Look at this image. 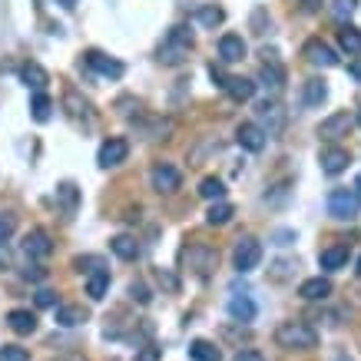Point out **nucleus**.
I'll use <instances>...</instances> for the list:
<instances>
[{"label": "nucleus", "mask_w": 361, "mask_h": 361, "mask_svg": "<svg viewBox=\"0 0 361 361\" xmlns=\"http://www.w3.org/2000/svg\"><path fill=\"white\" fill-rule=\"evenodd\" d=\"M17 232V215L10 212H0V242H7Z\"/></svg>", "instance_id": "obj_37"}, {"label": "nucleus", "mask_w": 361, "mask_h": 361, "mask_svg": "<svg viewBox=\"0 0 361 361\" xmlns=\"http://www.w3.org/2000/svg\"><path fill=\"white\" fill-rule=\"evenodd\" d=\"M50 113H53V100H50L46 93H37V96L30 100V116L37 123H46L50 120Z\"/></svg>", "instance_id": "obj_34"}, {"label": "nucleus", "mask_w": 361, "mask_h": 361, "mask_svg": "<svg viewBox=\"0 0 361 361\" xmlns=\"http://www.w3.org/2000/svg\"><path fill=\"white\" fill-rule=\"evenodd\" d=\"M269 60L262 63V70H258V80H262V87L269 93H282L285 90V70H282V63L275 60V53H265Z\"/></svg>", "instance_id": "obj_9"}, {"label": "nucleus", "mask_w": 361, "mask_h": 361, "mask_svg": "<svg viewBox=\"0 0 361 361\" xmlns=\"http://www.w3.org/2000/svg\"><path fill=\"white\" fill-rule=\"evenodd\" d=\"M348 73H351V76H355V80L361 83V57H355V60H351V67H348Z\"/></svg>", "instance_id": "obj_44"}, {"label": "nucleus", "mask_w": 361, "mask_h": 361, "mask_svg": "<svg viewBox=\"0 0 361 361\" xmlns=\"http://www.w3.org/2000/svg\"><path fill=\"white\" fill-rule=\"evenodd\" d=\"M109 249H113V256L126 258V262L139 256V242H136L133 236H113V239H109Z\"/></svg>", "instance_id": "obj_27"}, {"label": "nucleus", "mask_w": 361, "mask_h": 361, "mask_svg": "<svg viewBox=\"0 0 361 361\" xmlns=\"http://www.w3.org/2000/svg\"><path fill=\"white\" fill-rule=\"evenodd\" d=\"M232 262H236V269H239V272L258 269V262H262V242H258L256 236H242V239L236 242Z\"/></svg>", "instance_id": "obj_4"}, {"label": "nucleus", "mask_w": 361, "mask_h": 361, "mask_svg": "<svg viewBox=\"0 0 361 361\" xmlns=\"http://www.w3.org/2000/svg\"><path fill=\"white\" fill-rule=\"evenodd\" d=\"M20 80H24V83H27V87H33V90L40 93L46 87V83H50V73H46L44 67H40V63H24V67H20Z\"/></svg>", "instance_id": "obj_23"}, {"label": "nucleus", "mask_w": 361, "mask_h": 361, "mask_svg": "<svg viewBox=\"0 0 361 361\" xmlns=\"http://www.w3.org/2000/svg\"><path fill=\"white\" fill-rule=\"evenodd\" d=\"M232 215H236L232 202H226V199H222V202H212V206H209V212H206V222H209V226H226Z\"/></svg>", "instance_id": "obj_31"}, {"label": "nucleus", "mask_w": 361, "mask_h": 361, "mask_svg": "<svg viewBox=\"0 0 361 361\" xmlns=\"http://www.w3.org/2000/svg\"><path fill=\"white\" fill-rule=\"evenodd\" d=\"M222 90H226L236 103H249V100L256 96V83H252V80H245V76H229Z\"/></svg>", "instance_id": "obj_19"}, {"label": "nucleus", "mask_w": 361, "mask_h": 361, "mask_svg": "<svg viewBox=\"0 0 361 361\" xmlns=\"http://www.w3.org/2000/svg\"><path fill=\"white\" fill-rule=\"evenodd\" d=\"M133 361H163V351H159V348H152V345H146V348H139V351H136Z\"/></svg>", "instance_id": "obj_41"}, {"label": "nucleus", "mask_w": 361, "mask_h": 361, "mask_svg": "<svg viewBox=\"0 0 361 361\" xmlns=\"http://www.w3.org/2000/svg\"><path fill=\"white\" fill-rule=\"evenodd\" d=\"M299 295L305 301H325L331 295V282L328 279H322V275H315V279H305L299 285Z\"/></svg>", "instance_id": "obj_17"}, {"label": "nucleus", "mask_w": 361, "mask_h": 361, "mask_svg": "<svg viewBox=\"0 0 361 361\" xmlns=\"http://www.w3.org/2000/svg\"><path fill=\"white\" fill-rule=\"evenodd\" d=\"M7 325H10L17 335H33V331H37V315H33L30 308H14V312L7 315Z\"/></svg>", "instance_id": "obj_21"}, {"label": "nucleus", "mask_w": 361, "mask_h": 361, "mask_svg": "<svg viewBox=\"0 0 361 361\" xmlns=\"http://www.w3.org/2000/svg\"><path fill=\"white\" fill-rule=\"evenodd\" d=\"M355 14V0H335L331 3V17H338V20H345V17Z\"/></svg>", "instance_id": "obj_38"}, {"label": "nucleus", "mask_w": 361, "mask_h": 361, "mask_svg": "<svg viewBox=\"0 0 361 361\" xmlns=\"http://www.w3.org/2000/svg\"><path fill=\"white\" fill-rule=\"evenodd\" d=\"M348 258H351V249L348 245H331V249H322L318 252V265L325 272H338L348 265Z\"/></svg>", "instance_id": "obj_16"}, {"label": "nucleus", "mask_w": 361, "mask_h": 361, "mask_svg": "<svg viewBox=\"0 0 361 361\" xmlns=\"http://www.w3.org/2000/svg\"><path fill=\"white\" fill-rule=\"evenodd\" d=\"M229 315L236 318V322H252V318L258 315V308L249 295H232V299H229Z\"/></svg>", "instance_id": "obj_20"}, {"label": "nucleus", "mask_w": 361, "mask_h": 361, "mask_svg": "<svg viewBox=\"0 0 361 361\" xmlns=\"http://www.w3.org/2000/svg\"><path fill=\"white\" fill-rule=\"evenodd\" d=\"M193 46H196V37H193L189 27H173V30L166 33L163 46H159V60H163L166 67H179V63L189 60Z\"/></svg>", "instance_id": "obj_2"}, {"label": "nucleus", "mask_w": 361, "mask_h": 361, "mask_svg": "<svg viewBox=\"0 0 361 361\" xmlns=\"http://www.w3.org/2000/svg\"><path fill=\"white\" fill-rule=\"evenodd\" d=\"M109 292V272H93V275H87V295H90L93 301H100Z\"/></svg>", "instance_id": "obj_28"}, {"label": "nucleus", "mask_w": 361, "mask_h": 361, "mask_svg": "<svg viewBox=\"0 0 361 361\" xmlns=\"http://www.w3.org/2000/svg\"><path fill=\"white\" fill-rule=\"evenodd\" d=\"M348 163H351V156H348V150H342V146H331V150L322 152V173H325V176H342L348 169Z\"/></svg>", "instance_id": "obj_15"}, {"label": "nucleus", "mask_w": 361, "mask_h": 361, "mask_svg": "<svg viewBox=\"0 0 361 361\" xmlns=\"http://www.w3.org/2000/svg\"><path fill=\"white\" fill-rule=\"evenodd\" d=\"M358 279H361V258H358Z\"/></svg>", "instance_id": "obj_49"}, {"label": "nucleus", "mask_w": 361, "mask_h": 361, "mask_svg": "<svg viewBox=\"0 0 361 361\" xmlns=\"http://www.w3.org/2000/svg\"><path fill=\"white\" fill-rule=\"evenodd\" d=\"M63 106H67V113H70L73 120H90V116H93L90 103H87V100H80V93H76V90L63 93Z\"/></svg>", "instance_id": "obj_25"}, {"label": "nucleus", "mask_w": 361, "mask_h": 361, "mask_svg": "<svg viewBox=\"0 0 361 361\" xmlns=\"http://www.w3.org/2000/svg\"><path fill=\"white\" fill-rule=\"evenodd\" d=\"M90 318V312L83 308V305H60L57 308V325H63V328H76V325H83Z\"/></svg>", "instance_id": "obj_22"}, {"label": "nucleus", "mask_w": 361, "mask_h": 361, "mask_svg": "<svg viewBox=\"0 0 361 361\" xmlns=\"http://www.w3.org/2000/svg\"><path fill=\"white\" fill-rule=\"evenodd\" d=\"M338 44H342L345 53H361V30L351 27V24H345V27L338 30Z\"/></svg>", "instance_id": "obj_32"}, {"label": "nucleus", "mask_w": 361, "mask_h": 361, "mask_svg": "<svg viewBox=\"0 0 361 361\" xmlns=\"http://www.w3.org/2000/svg\"><path fill=\"white\" fill-rule=\"evenodd\" d=\"M57 3H63L67 10H73V7H76V0H57Z\"/></svg>", "instance_id": "obj_47"}, {"label": "nucleus", "mask_w": 361, "mask_h": 361, "mask_svg": "<svg viewBox=\"0 0 361 361\" xmlns=\"http://www.w3.org/2000/svg\"><path fill=\"white\" fill-rule=\"evenodd\" d=\"M282 126H285V109H282V103L265 100V103L258 106V130L265 136H279Z\"/></svg>", "instance_id": "obj_6"}, {"label": "nucleus", "mask_w": 361, "mask_h": 361, "mask_svg": "<svg viewBox=\"0 0 361 361\" xmlns=\"http://www.w3.org/2000/svg\"><path fill=\"white\" fill-rule=\"evenodd\" d=\"M150 179H152V189H156V193H176L182 186V173L173 163H156L150 173Z\"/></svg>", "instance_id": "obj_7"}, {"label": "nucleus", "mask_w": 361, "mask_h": 361, "mask_svg": "<svg viewBox=\"0 0 361 361\" xmlns=\"http://www.w3.org/2000/svg\"><path fill=\"white\" fill-rule=\"evenodd\" d=\"M358 189H361V179H358Z\"/></svg>", "instance_id": "obj_51"}, {"label": "nucleus", "mask_w": 361, "mask_h": 361, "mask_svg": "<svg viewBox=\"0 0 361 361\" xmlns=\"http://www.w3.org/2000/svg\"><path fill=\"white\" fill-rule=\"evenodd\" d=\"M199 196L209 199V202H222L226 199V182L215 179V176H206V179L199 182Z\"/></svg>", "instance_id": "obj_30"}, {"label": "nucleus", "mask_w": 361, "mask_h": 361, "mask_svg": "<svg viewBox=\"0 0 361 361\" xmlns=\"http://www.w3.org/2000/svg\"><path fill=\"white\" fill-rule=\"evenodd\" d=\"M358 126H361V113H358Z\"/></svg>", "instance_id": "obj_50"}, {"label": "nucleus", "mask_w": 361, "mask_h": 361, "mask_svg": "<svg viewBox=\"0 0 361 361\" xmlns=\"http://www.w3.org/2000/svg\"><path fill=\"white\" fill-rule=\"evenodd\" d=\"M196 20L202 24V27L215 30V27L226 20V14H222V7H215V3H206V7H199V10H196Z\"/></svg>", "instance_id": "obj_33"}, {"label": "nucleus", "mask_w": 361, "mask_h": 361, "mask_svg": "<svg viewBox=\"0 0 361 361\" xmlns=\"http://www.w3.org/2000/svg\"><path fill=\"white\" fill-rule=\"evenodd\" d=\"M87 67L96 70L100 76H109V80H120L123 76V63L113 60V57H106V53H100V50H90V53H87Z\"/></svg>", "instance_id": "obj_14"}, {"label": "nucleus", "mask_w": 361, "mask_h": 361, "mask_svg": "<svg viewBox=\"0 0 361 361\" xmlns=\"http://www.w3.org/2000/svg\"><path fill=\"white\" fill-rule=\"evenodd\" d=\"M60 361H90L87 355H67V358H60Z\"/></svg>", "instance_id": "obj_46"}, {"label": "nucleus", "mask_w": 361, "mask_h": 361, "mask_svg": "<svg viewBox=\"0 0 361 361\" xmlns=\"http://www.w3.org/2000/svg\"><path fill=\"white\" fill-rule=\"evenodd\" d=\"M130 299L133 301H139V305H150V288H146V282H133V285H130Z\"/></svg>", "instance_id": "obj_39"}, {"label": "nucleus", "mask_w": 361, "mask_h": 361, "mask_svg": "<svg viewBox=\"0 0 361 361\" xmlns=\"http://www.w3.org/2000/svg\"><path fill=\"white\" fill-rule=\"evenodd\" d=\"M348 130H351V116L338 109V113H331L328 120H322V126H318V139H325V143H335V139L348 136Z\"/></svg>", "instance_id": "obj_11"}, {"label": "nucleus", "mask_w": 361, "mask_h": 361, "mask_svg": "<svg viewBox=\"0 0 361 361\" xmlns=\"http://www.w3.org/2000/svg\"><path fill=\"white\" fill-rule=\"evenodd\" d=\"M57 202H60V209L67 212V215H73L76 206H80V186L70 179L60 182V186H57Z\"/></svg>", "instance_id": "obj_24"}, {"label": "nucleus", "mask_w": 361, "mask_h": 361, "mask_svg": "<svg viewBox=\"0 0 361 361\" xmlns=\"http://www.w3.org/2000/svg\"><path fill=\"white\" fill-rule=\"evenodd\" d=\"M219 57H222L226 63L245 60V40H242L239 33H226V37L219 40Z\"/></svg>", "instance_id": "obj_18"}, {"label": "nucleus", "mask_w": 361, "mask_h": 361, "mask_svg": "<svg viewBox=\"0 0 361 361\" xmlns=\"http://www.w3.org/2000/svg\"><path fill=\"white\" fill-rule=\"evenodd\" d=\"M182 262L196 272V275H202V279H206V275H209V272L219 265V252H215L212 245H199V242H196V245L182 249Z\"/></svg>", "instance_id": "obj_3"}, {"label": "nucleus", "mask_w": 361, "mask_h": 361, "mask_svg": "<svg viewBox=\"0 0 361 361\" xmlns=\"http://www.w3.org/2000/svg\"><path fill=\"white\" fill-rule=\"evenodd\" d=\"M189 358L193 361H222V351L212 345V342H206V338H196L189 345Z\"/></svg>", "instance_id": "obj_26"}, {"label": "nucleus", "mask_w": 361, "mask_h": 361, "mask_svg": "<svg viewBox=\"0 0 361 361\" xmlns=\"http://www.w3.org/2000/svg\"><path fill=\"white\" fill-rule=\"evenodd\" d=\"M338 361H351V358H345V355H338Z\"/></svg>", "instance_id": "obj_48"}, {"label": "nucleus", "mask_w": 361, "mask_h": 361, "mask_svg": "<svg viewBox=\"0 0 361 361\" xmlns=\"http://www.w3.org/2000/svg\"><path fill=\"white\" fill-rule=\"evenodd\" d=\"M73 269L76 272H87V275H93V272H103V258H100V256H80V258H73Z\"/></svg>", "instance_id": "obj_35"}, {"label": "nucleus", "mask_w": 361, "mask_h": 361, "mask_svg": "<svg viewBox=\"0 0 361 361\" xmlns=\"http://www.w3.org/2000/svg\"><path fill=\"white\" fill-rule=\"evenodd\" d=\"M358 209H361L358 193H351V189H331L328 193V212L335 219H355Z\"/></svg>", "instance_id": "obj_5"}, {"label": "nucleus", "mask_w": 361, "mask_h": 361, "mask_svg": "<svg viewBox=\"0 0 361 361\" xmlns=\"http://www.w3.org/2000/svg\"><path fill=\"white\" fill-rule=\"evenodd\" d=\"M265 139H269V136L258 130V123H242L239 130H236V143H239L245 152H262L265 150Z\"/></svg>", "instance_id": "obj_12"}, {"label": "nucleus", "mask_w": 361, "mask_h": 361, "mask_svg": "<svg viewBox=\"0 0 361 361\" xmlns=\"http://www.w3.org/2000/svg\"><path fill=\"white\" fill-rule=\"evenodd\" d=\"M20 249H24V256L27 258H46L53 252V242H50V232L46 229H30L24 242H20Z\"/></svg>", "instance_id": "obj_8"}, {"label": "nucleus", "mask_w": 361, "mask_h": 361, "mask_svg": "<svg viewBox=\"0 0 361 361\" xmlns=\"http://www.w3.org/2000/svg\"><path fill=\"white\" fill-rule=\"evenodd\" d=\"M0 361H30V355L20 345H3L0 348Z\"/></svg>", "instance_id": "obj_36"}, {"label": "nucleus", "mask_w": 361, "mask_h": 361, "mask_svg": "<svg viewBox=\"0 0 361 361\" xmlns=\"http://www.w3.org/2000/svg\"><path fill=\"white\" fill-rule=\"evenodd\" d=\"M275 345L285 351H312L318 348V331L305 322H282L275 328Z\"/></svg>", "instance_id": "obj_1"}, {"label": "nucleus", "mask_w": 361, "mask_h": 361, "mask_svg": "<svg viewBox=\"0 0 361 361\" xmlns=\"http://www.w3.org/2000/svg\"><path fill=\"white\" fill-rule=\"evenodd\" d=\"M126 156H130V143H126L123 136H113V139H106L103 146H100V156H96V159H100L103 169H113V166H120Z\"/></svg>", "instance_id": "obj_10"}, {"label": "nucleus", "mask_w": 361, "mask_h": 361, "mask_svg": "<svg viewBox=\"0 0 361 361\" xmlns=\"http://www.w3.org/2000/svg\"><path fill=\"white\" fill-rule=\"evenodd\" d=\"M37 305H40V308H57V292L40 288V292H37Z\"/></svg>", "instance_id": "obj_42"}, {"label": "nucleus", "mask_w": 361, "mask_h": 361, "mask_svg": "<svg viewBox=\"0 0 361 361\" xmlns=\"http://www.w3.org/2000/svg\"><path fill=\"white\" fill-rule=\"evenodd\" d=\"M232 361H265V355H262L258 348H242V351Z\"/></svg>", "instance_id": "obj_43"}, {"label": "nucleus", "mask_w": 361, "mask_h": 361, "mask_svg": "<svg viewBox=\"0 0 361 361\" xmlns=\"http://www.w3.org/2000/svg\"><path fill=\"white\" fill-rule=\"evenodd\" d=\"M156 279H159V285H163L166 292H179V279H176V275H173V272L159 269V272H156Z\"/></svg>", "instance_id": "obj_40"}, {"label": "nucleus", "mask_w": 361, "mask_h": 361, "mask_svg": "<svg viewBox=\"0 0 361 361\" xmlns=\"http://www.w3.org/2000/svg\"><path fill=\"white\" fill-rule=\"evenodd\" d=\"M275 239H279V245H288V242L295 239V232H279V236H275Z\"/></svg>", "instance_id": "obj_45"}, {"label": "nucleus", "mask_w": 361, "mask_h": 361, "mask_svg": "<svg viewBox=\"0 0 361 361\" xmlns=\"http://www.w3.org/2000/svg\"><path fill=\"white\" fill-rule=\"evenodd\" d=\"M305 60L315 63V67H325V70H328V67H338V57H335V50H331L325 40H318V37L305 44Z\"/></svg>", "instance_id": "obj_13"}, {"label": "nucleus", "mask_w": 361, "mask_h": 361, "mask_svg": "<svg viewBox=\"0 0 361 361\" xmlns=\"http://www.w3.org/2000/svg\"><path fill=\"white\" fill-rule=\"evenodd\" d=\"M325 100H328V87H325V80H318V76L305 80V103H308V106H322Z\"/></svg>", "instance_id": "obj_29"}]
</instances>
